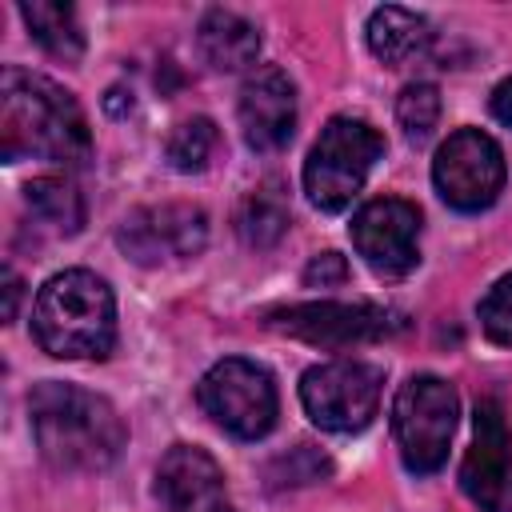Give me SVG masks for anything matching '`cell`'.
<instances>
[{"mask_svg": "<svg viewBox=\"0 0 512 512\" xmlns=\"http://www.w3.org/2000/svg\"><path fill=\"white\" fill-rule=\"evenodd\" d=\"M0 156H40L64 168H80L92 156V132L80 100L28 68L8 64L0 72Z\"/></svg>", "mask_w": 512, "mask_h": 512, "instance_id": "obj_1", "label": "cell"}, {"mask_svg": "<svg viewBox=\"0 0 512 512\" xmlns=\"http://www.w3.org/2000/svg\"><path fill=\"white\" fill-rule=\"evenodd\" d=\"M28 420L40 456L60 472H100L124 448V420L120 412L76 384L44 380L28 396Z\"/></svg>", "mask_w": 512, "mask_h": 512, "instance_id": "obj_2", "label": "cell"}, {"mask_svg": "<svg viewBox=\"0 0 512 512\" xmlns=\"http://www.w3.org/2000/svg\"><path fill=\"white\" fill-rule=\"evenodd\" d=\"M32 336L56 360H104L116 344V296L88 272H56L32 304Z\"/></svg>", "mask_w": 512, "mask_h": 512, "instance_id": "obj_3", "label": "cell"}, {"mask_svg": "<svg viewBox=\"0 0 512 512\" xmlns=\"http://www.w3.org/2000/svg\"><path fill=\"white\" fill-rule=\"evenodd\" d=\"M384 156V136L356 116H332L308 160H304V192L320 212H340L364 188L372 164Z\"/></svg>", "mask_w": 512, "mask_h": 512, "instance_id": "obj_4", "label": "cell"}, {"mask_svg": "<svg viewBox=\"0 0 512 512\" xmlns=\"http://www.w3.org/2000/svg\"><path fill=\"white\" fill-rule=\"evenodd\" d=\"M456 388L432 372L408 376L392 404V432L408 472L428 476L448 460V440L456 432Z\"/></svg>", "mask_w": 512, "mask_h": 512, "instance_id": "obj_5", "label": "cell"}, {"mask_svg": "<svg viewBox=\"0 0 512 512\" xmlns=\"http://www.w3.org/2000/svg\"><path fill=\"white\" fill-rule=\"evenodd\" d=\"M196 400L236 440L268 436L272 424H276V412H280V396H276L272 372L264 364H256V360H244V356L216 360L200 376Z\"/></svg>", "mask_w": 512, "mask_h": 512, "instance_id": "obj_6", "label": "cell"}, {"mask_svg": "<svg viewBox=\"0 0 512 512\" xmlns=\"http://www.w3.org/2000/svg\"><path fill=\"white\" fill-rule=\"evenodd\" d=\"M384 372L364 360H328L300 376V404L324 432H360L380 408Z\"/></svg>", "mask_w": 512, "mask_h": 512, "instance_id": "obj_7", "label": "cell"}, {"mask_svg": "<svg viewBox=\"0 0 512 512\" xmlns=\"http://www.w3.org/2000/svg\"><path fill=\"white\" fill-rule=\"evenodd\" d=\"M504 176H508L504 152L480 128L452 132L440 144L436 160H432V184H436L440 200L452 204L456 212H480V208H488L500 196Z\"/></svg>", "mask_w": 512, "mask_h": 512, "instance_id": "obj_8", "label": "cell"}, {"mask_svg": "<svg viewBox=\"0 0 512 512\" xmlns=\"http://www.w3.org/2000/svg\"><path fill=\"white\" fill-rule=\"evenodd\" d=\"M460 488L480 512H512V428L500 400L484 396L472 412V448L460 464Z\"/></svg>", "mask_w": 512, "mask_h": 512, "instance_id": "obj_9", "label": "cell"}, {"mask_svg": "<svg viewBox=\"0 0 512 512\" xmlns=\"http://www.w3.org/2000/svg\"><path fill=\"white\" fill-rule=\"evenodd\" d=\"M352 248L360 252V260L384 276V280H400L420 264V208L400 200V196H376L368 200L356 216H352Z\"/></svg>", "mask_w": 512, "mask_h": 512, "instance_id": "obj_10", "label": "cell"}, {"mask_svg": "<svg viewBox=\"0 0 512 512\" xmlns=\"http://www.w3.org/2000/svg\"><path fill=\"white\" fill-rule=\"evenodd\" d=\"M272 328L324 344V348H348V344H368L380 336H392L404 328V316L380 304H340V300H316V304H292L268 316Z\"/></svg>", "mask_w": 512, "mask_h": 512, "instance_id": "obj_11", "label": "cell"}, {"mask_svg": "<svg viewBox=\"0 0 512 512\" xmlns=\"http://www.w3.org/2000/svg\"><path fill=\"white\" fill-rule=\"evenodd\" d=\"M204 240H208V216L196 204H180V200L136 208L116 228V244L136 264L188 260L204 248Z\"/></svg>", "mask_w": 512, "mask_h": 512, "instance_id": "obj_12", "label": "cell"}, {"mask_svg": "<svg viewBox=\"0 0 512 512\" xmlns=\"http://www.w3.org/2000/svg\"><path fill=\"white\" fill-rule=\"evenodd\" d=\"M240 132L252 152H280L296 132V88L284 68L260 64L240 88Z\"/></svg>", "mask_w": 512, "mask_h": 512, "instance_id": "obj_13", "label": "cell"}, {"mask_svg": "<svg viewBox=\"0 0 512 512\" xmlns=\"http://www.w3.org/2000/svg\"><path fill=\"white\" fill-rule=\"evenodd\" d=\"M156 496L164 512H232L220 464L192 444H172L156 468Z\"/></svg>", "mask_w": 512, "mask_h": 512, "instance_id": "obj_14", "label": "cell"}, {"mask_svg": "<svg viewBox=\"0 0 512 512\" xmlns=\"http://www.w3.org/2000/svg\"><path fill=\"white\" fill-rule=\"evenodd\" d=\"M196 48H200L204 64H212L216 72H240V68L256 64V56H260V32L244 16L224 12V8H212L196 24Z\"/></svg>", "mask_w": 512, "mask_h": 512, "instance_id": "obj_15", "label": "cell"}, {"mask_svg": "<svg viewBox=\"0 0 512 512\" xmlns=\"http://www.w3.org/2000/svg\"><path fill=\"white\" fill-rule=\"evenodd\" d=\"M364 36H368V48H372L376 60H384V64H404V60H412V56H420V52L428 48L432 28H428L424 16H416V12H408V8L384 4V8H376V12L368 16Z\"/></svg>", "mask_w": 512, "mask_h": 512, "instance_id": "obj_16", "label": "cell"}, {"mask_svg": "<svg viewBox=\"0 0 512 512\" xmlns=\"http://www.w3.org/2000/svg\"><path fill=\"white\" fill-rule=\"evenodd\" d=\"M20 20L28 24L32 40L48 56H56V60H80L84 56V32H80V20H76L72 4L32 0V4H20Z\"/></svg>", "mask_w": 512, "mask_h": 512, "instance_id": "obj_17", "label": "cell"}, {"mask_svg": "<svg viewBox=\"0 0 512 512\" xmlns=\"http://www.w3.org/2000/svg\"><path fill=\"white\" fill-rule=\"evenodd\" d=\"M236 232L248 248H272L288 232V200L280 196L276 184H264V188H256L240 200Z\"/></svg>", "mask_w": 512, "mask_h": 512, "instance_id": "obj_18", "label": "cell"}, {"mask_svg": "<svg viewBox=\"0 0 512 512\" xmlns=\"http://www.w3.org/2000/svg\"><path fill=\"white\" fill-rule=\"evenodd\" d=\"M24 200H28L32 216L44 220L56 232H80V224H84V200H80L76 184L64 180V176H36V180H28Z\"/></svg>", "mask_w": 512, "mask_h": 512, "instance_id": "obj_19", "label": "cell"}, {"mask_svg": "<svg viewBox=\"0 0 512 512\" xmlns=\"http://www.w3.org/2000/svg\"><path fill=\"white\" fill-rule=\"evenodd\" d=\"M212 152H216V124L208 116H192V120L176 124V132L168 136V148H164V156L176 172H204Z\"/></svg>", "mask_w": 512, "mask_h": 512, "instance_id": "obj_20", "label": "cell"}, {"mask_svg": "<svg viewBox=\"0 0 512 512\" xmlns=\"http://www.w3.org/2000/svg\"><path fill=\"white\" fill-rule=\"evenodd\" d=\"M396 120H400V128H404V136L412 144L428 140L436 120H440V92H436V84H424V80L408 84L400 92V100H396Z\"/></svg>", "mask_w": 512, "mask_h": 512, "instance_id": "obj_21", "label": "cell"}, {"mask_svg": "<svg viewBox=\"0 0 512 512\" xmlns=\"http://www.w3.org/2000/svg\"><path fill=\"white\" fill-rule=\"evenodd\" d=\"M480 328L492 344L512 348V272L500 276L480 300Z\"/></svg>", "mask_w": 512, "mask_h": 512, "instance_id": "obj_22", "label": "cell"}, {"mask_svg": "<svg viewBox=\"0 0 512 512\" xmlns=\"http://www.w3.org/2000/svg\"><path fill=\"white\" fill-rule=\"evenodd\" d=\"M328 472H332L328 456L316 452L312 444H296L288 456H280V460L272 464V480H276V484H316V480H324Z\"/></svg>", "mask_w": 512, "mask_h": 512, "instance_id": "obj_23", "label": "cell"}, {"mask_svg": "<svg viewBox=\"0 0 512 512\" xmlns=\"http://www.w3.org/2000/svg\"><path fill=\"white\" fill-rule=\"evenodd\" d=\"M344 280H348V264H344L340 252H320L304 268V284L308 288H328V284H344Z\"/></svg>", "mask_w": 512, "mask_h": 512, "instance_id": "obj_24", "label": "cell"}, {"mask_svg": "<svg viewBox=\"0 0 512 512\" xmlns=\"http://www.w3.org/2000/svg\"><path fill=\"white\" fill-rule=\"evenodd\" d=\"M488 108H492V116H496L500 124H508V128H512V76H508V80H500V84L492 88Z\"/></svg>", "mask_w": 512, "mask_h": 512, "instance_id": "obj_25", "label": "cell"}, {"mask_svg": "<svg viewBox=\"0 0 512 512\" xmlns=\"http://www.w3.org/2000/svg\"><path fill=\"white\" fill-rule=\"evenodd\" d=\"M20 276L12 268H4V320H16V308H20Z\"/></svg>", "mask_w": 512, "mask_h": 512, "instance_id": "obj_26", "label": "cell"}]
</instances>
